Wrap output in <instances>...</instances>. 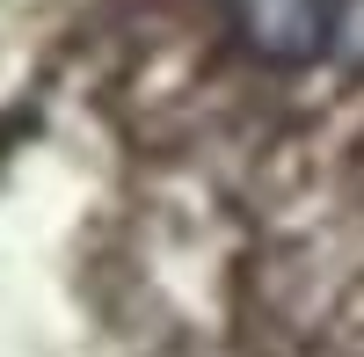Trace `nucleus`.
<instances>
[{
  "instance_id": "obj_1",
  "label": "nucleus",
  "mask_w": 364,
  "mask_h": 357,
  "mask_svg": "<svg viewBox=\"0 0 364 357\" xmlns=\"http://www.w3.org/2000/svg\"><path fill=\"white\" fill-rule=\"evenodd\" d=\"M240 37L277 66H299L336 44V0H233Z\"/></svg>"
},
{
  "instance_id": "obj_2",
  "label": "nucleus",
  "mask_w": 364,
  "mask_h": 357,
  "mask_svg": "<svg viewBox=\"0 0 364 357\" xmlns=\"http://www.w3.org/2000/svg\"><path fill=\"white\" fill-rule=\"evenodd\" d=\"M336 51L350 66H364V0H343L336 8Z\"/></svg>"
}]
</instances>
